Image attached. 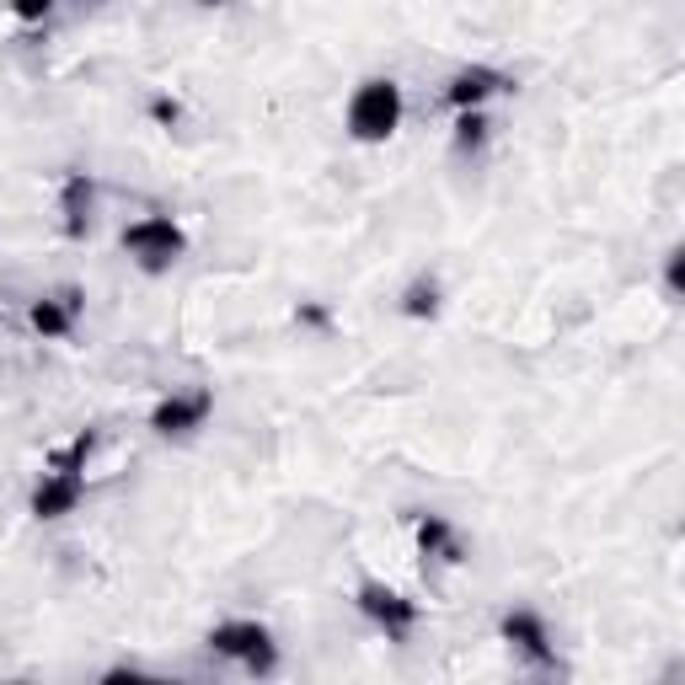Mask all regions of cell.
Listing matches in <instances>:
<instances>
[{"label":"cell","instance_id":"obj_1","mask_svg":"<svg viewBox=\"0 0 685 685\" xmlns=\"http://www.w3.org/2000/svg\"><path fill=\"white\" fill-rule=\"evenodd\" d=\"M396 119H402V97H396L391 81L359 86V97H354V108H348V129H354L359 139H386V134L396 129Z\"/></svg>","mask_w":685,"mask_h":685},{"label":"cell","instance_id":"obj_2","mask_svg":"<svg viewBox=\"0 0 685 685\" xmlns=\"http://www.w3.org/2000/svg\"><path fill=\"white\" fill-rule=\"evenodd\" d=\"M124 242L139 252L145 262H167L172 252L183 247V236H178V225H172V220H145V225H134V231H129Z\"/></svg>","mask_w":685,"mask_h":685},{"label":"cell","instance_id":"obj_3","mask_svg":"<svg viewBox=\"0 0 685 685\" xmlns=\"http://www.w3.org/2000/svg\"><path fill=\"white\" fill-rule=\"evenodd\" d=\"M209 643H215L220 653H236V659H252V664H257V653H262L268 632H262V626H252V622L247 626H220Z\"/></svg>","mask_w":685,"mask_h":685},{"label":"cell","instance_id":"obj_4","mask_svg":"<svg viewBox=\"0 0 685 685\" xmlns=\"http://www.w3.org/2000/svg\"><path fill=\"white\" fill-rule=\"evenodd\" d=\"M70 503H75V477H60V482H49V488L38 493V503H33V509H38L44 519H54V514H64Z\"/></svg>","mask_w":685,"mask_h":685},{"label":"cell","instance_id":"obj_5","mask_svg":"<svg viewBox=\"0 0 685 685\" xmlns=\"http://www.w3.org/2000/svg\"><path fill=\"white\" fill-rule=\"evenodd\" d=\"M198 413H204V402H167V407L156 413V429H167V435H172V429H187Z\"/></svg>","mask_w":685,"mask_h":685},{"label":"cell","instance_id":"obj_6","mask_svg":"<svg viewBox=\"0 0 685 685\" xmlns=\"http://www.w3.org/2000/svg\"><path fill=\"white\" fill-rule=\"evenodd\" d=\"M509 637H519V643H525V648H536V653L547 648V643H541V626L530 622V616H509Z\"/></svg>","mask_w":685,"mask_h":685},{"label":"cell","instance_id":"obj_7","mask_svg":"<svg viewBox=\"0 0 685 685\" xmlns=\"http://www.w3.org/2000/svg\"><path fill=\"white\" fill-rule=\"evenodd\" d=\"M477 97H488V75H461L455 81V102H477Z\"/></svg>","mask_w":685,"mask_h":685},{"label":"cell","instance_id":"obj_8","mask_svg":"<svg viewBox=\"0 0 685 685\" xmlns=\"http://www.w3.org/2000/svg\"><path fill=\"white\" fill-rule=\"evenodd\" d=\"M33 327H38V332H64V311L60 306H38V311H33Z\"/></svg>","mask_w":685,"mask_h":685},{"label":"cell","instance_id":"obj_9","mask_svg":"<svg viewBox=\"0 0 685 685\" xmlns=\"http://www.w3.org/2000/svg\"><path fill=\"white\" fill-rule=\"evenodd\" d=\"M11 5H16V16L38 22V16H49V5H54V0H11Z\"/></svg>","mask_w":685,"mask_h":685},{"label":"cell","instance_id":"obj_10","mask_svg":"<svg viewBox=\"0 0 685 685\" xmlns=\"http://www.w3.org/2000/svg\"><path fill=\"white\" fill-rule=\"evenodd\" d=\"M204 5H220V0H204Z\"/></svg>","mask_w":685,"mask_h":685}]
</instances>
